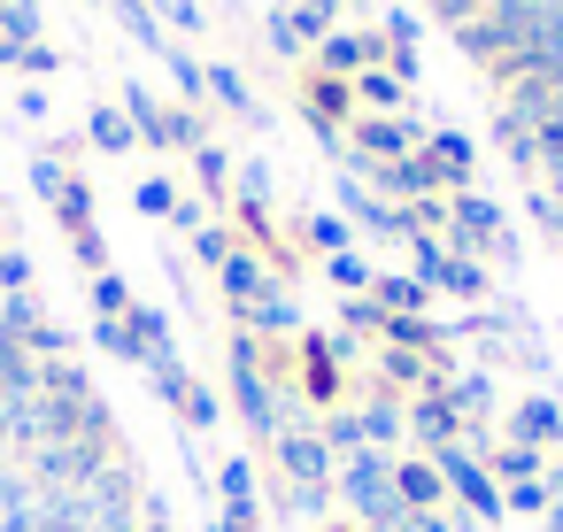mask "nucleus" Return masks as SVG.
Listing matches in <instances>:
<instances>
[{
	"label": "nucleus",
	"instance_id": "obj_1",
	"mask_svg": "<svg viewBox=\"0 0 563 532\" xmlns=\"http://www.w3.org/2000/svg\"><path fill=\"white\" fill-rule=\"evenodd\" d=\"M340 494H347V509H355L363 524H394V532H401V524L417 517V509L401 501V478H394V463H386L378 447H363V455L340 463Z\"/></svg>",
	"mask_w": 563,
	"mask_h": 532
},
{
	"label": "nucleus",
	"instance_id": "obj_2",
	"mask_svg": "<svg viewBox=\"0 0 563 532\" xmlns=\"http://www.w3.org/2000/svg\"><path fill=\"white\" fill-rule=\"evenodd\" d=\"M432 470L471 501V517H501V486L478 470V455H471V447H432Z\"/></svg>",
	"mask_w": 563,
	"mask_h": 532
},
{
	"label": "nucleus",
	"instance_id": "obj_3",
	"mask_svg": "<svg viewBox=\"0 0 563 532\" xmlns=\"http://www.w3.org/2000/svg\"><path fill=\"white\" fill-rule=\"evenodd\" d=\"M278 463L294 470V486H324V478H332V447H324V432H278Z\"/></svg>",
	"mask_w": 563,
	"mask_h": 532
},
{
	"label": "nucleus",
	"instance_id": "obj_4",
	"mask_svg": "<svg viewBox=\"0 0 563 532\" xmlns=\"http://www.w3.org/2000/svg\"><path fill=\"white\" fill-rule=\"evenodd\" d=\"M455 424H463V409H455L448 394H417V409H409V432H417L424 447H455Z\"/></svg>",
	"mask_w": 563,
	"mask_h": 532
},
{
	"label": "nucleus",
	"instance_id": "obj_5",
	"mask_svg": "<svg viewBox=\"0 0 563 532\" xmlns=\"http://www.w3.org/2000/svg\"><path fill=\"white\" fill-rule=\"evenodd\" d=\"M217 278H224V301H232L240 317H247V309L271 293V270H263L255 255H224V270H217Z\"/></svg>",
	"mask_w": 563,
	"mask_h": 532
},
{
	"label": "nucleus",
	"instance_id": "obj_6",
	"mask_svg": "<svg viewBox=\"0 0 563 532\" xmlns=\"http://www.w3.org/2000/svg\"><path fill=\"white\" fill-rule=\"evenodd\" d=\"M301 394H309L317 409H332V401H340V370H332V340H301Z\"/></svg>",
	"mask_w": 563,
	"mask_h": 532
},
{
	"label": "nucleus",
	"instance_id": "obj_7",
	"mask_svg": "<svg viewBox=\"0 0 563 532\" xmlns=\"http://www.w3.org/2000/svg\"><path fill=\"white\" fill-rule=\"evenodd\" d=\"M317 63H324V78H340V70L363 78V70L378 63V40H363V32H332V40L317 47Z\"/></svg>",
	"mask_w": 563,
	"mask_h": 532
},
{
	"label": "nucleus",
	"instance_id": "obj_8",
	"mask_svg": "<svg viewBox=\"0 0 563 532\" xmlns=\"http://www.w3.org/2000/svg\"><path fill=\"white\" fill-rule=\"evenodd\" d=\"M424 163H432L440 186L463 193V178H471V140H463V132H432V140H424Z\"/></svg>",
	"mask_w": 563,
	"mask_h": 532
},
{
	"label": "nucleus",
	"instance_id": "obj_9",
	"mask_svg": "<svg viewBox=\"0 0 563 532\" xmlns=\"http://www.w3.org/2000/svg\"><path fill=\"white\" fill-rule=\"evenodd\" d=\"M347 109H355V93H347L340 78H324V70H317V78H309V132H340V117H347Z\"/></svg>",
	"mask_w": 563,
	"mask_h": 532
},
{
	"label": "nucleus",
	"instance_id": "obj_10",
	"mask_svg": "<svg viewBox=\"0 0 563 532\" xmlns=\"http://www.w3.org/2000/svg\"><path fill=\"white\" fill-rule=\"evenodd\" d=\"M371 301H378L386 317H424L432 286H424V278H371Z\"/></svg>",
	"mask_w": 563,
	"mask_h": 532
},
{
	"label": "nucleus",
	"instance_id": "obj_11",
	"mask_svg": "<svg viewBox=\"0 0 563 532\" xmlns=\"http://www.w3.org/2000/svg\"><path fill=\"white\" fill-rule=\"evenodd\" d=\"M517 440H532V447H548V440H563V401H548V394H532L525 409H517V424H509Z\"/></svg>",
	"mask_w": 563,
	"mask_h": 532
},
{
	"label": "nucleus",
	"instance_id": "obj_12",
	"mask_svg": "<svg viewBox=\"0 0 563 532\" xmlns=\"http://www.w3.org/2000/svg\"><path fill=\"white\" fill-rule=\"evenodd\" d=\"M432 286H448V293H463V301H478L486 293V263H471V255H440V270H432Z\"/></svg>",
	"mask_w": 563,
	"mask_h": 532
},
{
	"label": "nucleus",
	"instance_id": "obj_13",
	"mask_svg": "<svg viewBox=\"0 0 563 532\" xmlns=\"http://www.w3.org/2000/svg\"><path fill=\"white\" fill-rule=\"evenodd\" d=\"M394 478H401V501H409V509H440V486H448V478H440L432 463H394Z\"/></svg>",
	"mask_w": 563,
	"mask_h": 532
},
{
	"label": "nucleus",
	"instance_id": "obj_14",
	"mask_svg": "<svg viewBox=\"0 0 563 532\" xmlns=\"http://www.w3.org/2000/svg\"><path fill=\"white\" fill-rule=\"evenodd\" d=\"M355 101H371V109H401L409 86H401L394 70H363V78H355Z\"/></svg>",
	"mask_w": 563,
	"mask_h": 532
},
{
	"label": "nucleus",
	"instance_id": "obj_15",
	"mask_svg": "<svg viewBox=\"0 0 563 532\" xmlns=\"http://www.w3.org/2000/svg\"><path fill=\"white\" fill-rule=\"evenodd\" d=\"M494 470H501V478H517V486H525V478H540V470H548V463H540V447H532V440H509V447H501V455H494Z\"/></svg>",
	"mask_w": 563,
	"mask_h": 532
},
{
	"label": "nucleus",
	"instance_id": "obj_16",
	"mask_svg": "<svg viewBox=\"0 0 563 532\" xmlns=\"http://www.w3.org/2000/svg\"><path fill=\"white\" fill-rule=\"evenodd\" d=\"M217 486H224V509H232V517H255V470H247V463H224Z\"/></svg>",
	"mask_w": 563,
	"mask_h": 532
},
{
	"label": "nucleus",
	"instance_id": "obj_17",
	"mask_svg": "<svg viewBox=\"0 0 563 532\" xmlns=\"http://www.w3.org/2000/svg\"><path fill=\"white\" fill-rule=\"evenodd\" d=\"M55 217H63V224H70V232H93V193H86V186H78V178H70V186H63V193H55Z\"/></svg>",
	"mask_w": 563,
	"mask_h": 532
},
{
	"label": "nucleus",
	"instance_id": "obj_18",
	"mask_svg": "<svg viewBox=\"0 0 563 532\" xmlns=\"http://www.w3.org/2000/svg\"><path fill=\"white\" fill-rule=\"evenodd\" d=\"M247 324H255V332H294L301 317H294V301H286V293H263V301L247 309Z\"/></svg>",
	"mask_w": 563,
	"mask_h": 532
},
{
	"label": "nucleus",
	"instance_id": "obj_19",
	"mask_svg": "<svg viewBox=\"0 0 563 532\" xmlns=\"http://www.w3.org/2000/svg\"><path fill=\"white\" fill-rule=\"evenodd\" d=\"M294 40H332V0H301V9H294Z\"/></svg>",
	"mask_w": 563,
	"mask_h": 532
},
{
	"label": "nucleus",
	"instance_id": "obj_20",
	"mask_svg": "<svg viewBox=\"0 0 563 532\" xmlns=\"http://www.w3.org/2000/svg\"><path fill=\"white\" fill-rule=\"evenodd\" d=\"M93 147H109V155H124V147H132V117H117V109H101V117H93Z\"/></svg>",
	"mask_w": 563,
	"mask_h": 532
},
{
	"label": "nucleus",
	"instance_id": "obj_21",
	"mask_svg": "<svg viewBox=\"0 0 563 532\" xmlns=\"http://www.w3.org/2000/svg\"><path fill=\"white\" fill-rule=\"evenodd\" d=\"M93 309H101V317H132V293H124V278H117V270H101V278H93Z\"/></svg>",
	"mask_w": 563,
	"mask_h": 532
},
{
	"label": "nucleus",
	"instance_id": "obj_22",
	"mask_svg": "<svg viewBox=\"0 0 563 532\" xmlns=\"http://www.w3.org/2000/svg\"><path fill=\"white\" fill-rule=\"evenodd\" d=\"M324 270H332V286H347V293H355V286H371V263H363V255H347V247H340V255H324Z\"/></svg>",
	"mask_w": 563,
	"mask_h": 532
},
{
	"label": "nucleus",
	"instance_id": "obj_23",
	"mask_svg": "<svg viewBox=\"0 0 563 532\" xmlns=\"http://www.w3.org/2000/svg\"><path fill=\"white\" fill-rule=\"evenodd\" d=\"M401 424H409V417H401L394 401H371V409H363V440H394Z\"/></svg>",
	"mask_w": 563,
	"mask_h": 532
},
{
	"label": "nucleus",
	"instance_id": "obj_24",
	"mask_svg": "<svg viewBox=\"0 0 563 532\" xmlns=\"http://www.w3.org/2000/svg\"><path fill=\"white\" fill-rule=\"evenodd\" d=\"M178 417H186V424L201 432V424H217L224 409H217V394H201V386H186V401H178Z\"/></svg>",
	"mask_w": 563,
	"mask_h": 532
},
{
	"label": "nucleus",
	"instance_id": "obj_25",
	"mask_svg": "<svg viewBox=\"0 0 563 532\" xmlns=\"http://www.w3.org/2000/svg\"><path fill=\"white\" fill-rule=\"evenodd\" d=\"M309 240H317L324 255H340V247H347V217H309Z\"/></svg>",
	"mask_w": 563,
	"mask_h": 532
},
{
	"label": "nucleus",
	"instance_id": "obj_26",
	"mask_svg": "<svg viewBox=\"0 0 563 532\" xmlns=\"http://www.w3.org/2000/svg\"><path fill=\"white\" fill-rule=\"evenodd\" d=\"M170 78H178V93H186V101H194V93L209 86V70H201V63H186L178 47H170Z\"/></svg>",
	"mask_w": 563,
	"mask_h": 532
},
{
	"label": "nucleus",
	"instance_id": "obj_27",
	"mask_svg": "<svg viewBox=\"0 0 563 532\" xmlns=\"http://www.w3.org/2000/svg\"><path fill=\"white\" fill-rule=\"evenodd\" d=\"M140 209H147V217H178V193H170L163 178H147V186H140Z\"/></svg>",
	"mask_w": 563,
	"mask_h": 532
},
{
	"label": "nucleus",
	"instance_id": "obj_28",
	"mask_svg": "<svg viewBox=\"0 0 563 532\" xmlns=\"http://www.w3.org/2000/svg\"><path fill=\"white\" fill-rule=\"evenodd\" d=\"M194 255H201V263H217V270H224V255H232V240H224V232H217V224H201V232H194Z\"/></svg>",
	"mask_w": 563,
	"mask_h": 532
},
{
	"label": "nucleus",
	"instance_id": "obj_29",
	"mask_svg": "<svg viewBox=\"0 0 563 532\" xmlns=\"http://www.w3.org/2000/svg\"><path fill=\"white\" fill-rule=\"evenodd\" d=\"M78 263H86V270H93V278H101V270H109V247H101V232H78Z\"/></svg>",
	"mask_w": 563,
	"mask_h": 532
},
{
	"label": "nucleus",
	"instance_id": "obj_30",
	"mask_svg": "<svg viewBox=\"0 0 563 532\" xmlns=\"http://www.w3.org/2000/svg\"><path fill=\"white\" fill-rule=\"evenodd\" d=\"M32 186H40V193H47V201H55V193H63V186H70V178H63V170H55V163H32Z\"/></svg>",
	"mask_w": 563,
	"mask_h": 532
},
{
	"label": "nucleus",
	"instance_id": "obj_31",
	"mask_svg": "<svg viewBox=\"0 0 563 532\" xmlns=\"http://www.w3.org/2000/svg\"><path fill=\"white\" fill-rule=\"evenodd\" d=\"M155 9H163V16H170V24H186V32H194V24H201V9H194V0H155Z\"/></svg>",
	"mask_w": 563,
	"mask_h": 532
},
{
	"label": "nucleus",
	"instance_id": "obj_32",
	"mask_svg": "<svg viewBox=\"0 0 563 532\" xmlns=\"http://www.w3.org/2000/svg\"><path fill=\"white\" fill-rule=\"evenodd\" d=\"M0 278H9V293H24V278H32V263H24V255H0Z\"/></svg>",
	"mask_w": 563,
	"mask_h": 532
},
{
	"label": "nucleus",
	"instance_id": "obj_33",
	"mask_svg": "<svg viewBox=\"0 0 563 532\" xmlns=\"http://www.w3.org/2000/svg\"><path fill=\"white\" fill-rule=\"evenodd\" d=\"M147 532H170V524H163V517H155V524H147Z\"/></svg>",
	"mask_w": 563,
	"mask_h": 532
}]
</instances>
